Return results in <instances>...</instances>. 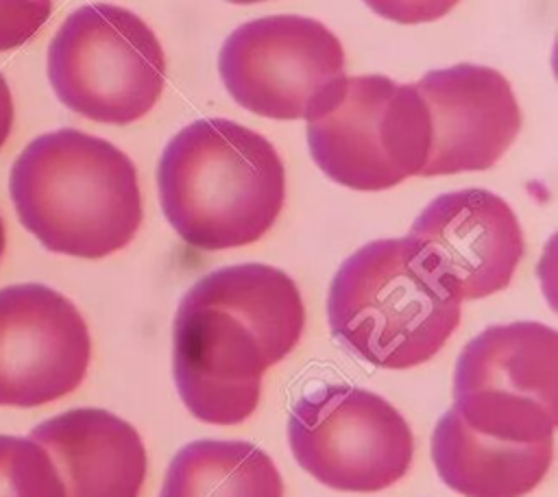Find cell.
Here are the masks:
<instances>
[{
  "label": "cell",
  "instance_id": "obj_1",
  "mask_svg": "<svg viewBox=\"0 0 558 497\" xmlns=\"http://www.w3.org/2000/svg\"><path fill=\"white\" fill-rule=\"evenodd\" d=\"M301 292L268 264H235L203 275L181 299L172 327V375L185 408L211 425L253 414L262 375L299 342Z\"/></svg>",
  "mask_w": 558,
  "mask_h": 497
},
{
  "label": "cell",
  "instance_id": "obj_2",
  "mask_svg": "<svg viewBox=\"0 0 558 497\" xmlns=\"http://www.w3.org/2000/svg\"><path fill=\"white\" fill-rule=\"evenodd\" d=\"M157 185L163 216L194 248L257 242L279 218L286 170L275 146L227 118L183 126L163 148Z\"/></svg>",
  "mask_w": 558,
  "mask_h": 497
},
{
  "label": "cell",
  "instance_id": "obj_3",
  "mask_svg": "<svg viewBox=\"0 0 558 497\" xmlns=\"http://www.w3.org/2000/svg\"><path fill=\"white\" fill-rule=\"evenodd\" d=\"M9 192L20 222L52 253L98 259L124 248L142 225L133 161L78 129L35 137L11 168Z\"/></svg>",
  "mask_w": 558,
  "mask_h": 497
},
{
  "label": "cell",
  "instance_id": "obj_4",
  "mask_svg": "<svg viewBox=\"0 0 558 497\" xmlns=\"http://www.w3.org/2000/svg\"><path fill=\"white\" fill-rule=\"evenodd\" d=\"M462 299L410 235L360 246L336 270L327 318L331 336L379 368L434 357L460 323Z\"/></svg>",
  "mask_w": 558,
  "mask_h": 497
},
{
  "label": "cell",
  "instance_id": "obj_5",
  "mask_svg": "<svg viewBox=\"0 0 558 497\" xmlns=\"http://www.w3.org/2000/svg\"><path fill=\"white\" fill-rule=\"evenodd\" d=\"M307 146L336 183L377 192L421 174L429 153V113L414 83L384 74L340 76L312 105Z\"/></svg>",
  "mask_w": 558,
  "mask_h": 497
},
{
  "label": "cell",
  "instance_id": "obj_6",
  "mask_svg": "<svg viewBox=\"0 0 558 497\" xmlns=\"http://www.w3.org/2000/svg\"><path fill=\"white\" fill-rule=\"evenodd\" d=\"M48 81L74 113L105 124H129L159 100L166 54L140 15L94 2L70 13L52 37Z\"/></svg>",
  "mask_w": 558,
  "mask_h": 497
},
{
  "label": "cell",
  "instance_id": "obj_7",
  "mask_svg": "<svg viewBox=\"0 0 558 497\" xmlns=\"http://www.w3.org/2000/svg\"><path fill=\"white\" fill-rule=\"evenodd\" d=\"M451 410L471 429L517 443L554 440L558 334L536 320L493 325L458 355Z\"/></svg>",
  "mask_w": 558,
  "mask_h": 497
},
{
  "label": "cell",
  "instance_id": "obj_8",
  "mask_svg": "<svg viewBox=\"0 0 558 497\" xmlns=\"http://www.w3.org/2000/svg\"><path fill=\"white\" fill-rule=\"evenodd\" d=\"M288 443L301 469L344 493L392 486L414 451L405 419L384 397L349 384L303 395L288 416Z\"/></svg>",
  "mask_w": 558,
  "mask_h": 497
},
{
  "label": "cell",
  "instance_id": "obj_9",
  "mask_svg": "<svg viewBox=\"0 0 558 497\" xmlns=\"http://www.w3.org/2000/svg\"><path fill=\"white\" fill-rule=\"evenodd\" d=\"M218 72L240 107L272 120H299L344 76V50L318 20L266 15L227 37Z\"/></svg>",
  "mask_w": 558,
  "mask_h": 497
},
{
  "label": "cell",
  "instance_id": "obj_10",
  "mask_svg": "<svg viewBox=\"0 0 558 497\" xmlns=\"http://www.w3.org/2000/svg\"><path fill=\"white\" fill-rule=\"evenodd\" d=\"M92 355L76 305L44 283L0 290V405L37 408L78 388Z\"/></svg>",
  "mask_w": 558,
  "mask_h": 497
},
{
  "label": "cell",
  "instance_id": "obj_11",
  "mask_svg": "<svg viewBox=\"0 0 558 497\" xmlns=\"http://www.w3.org/2000/svg\"><path fill=\"white\" fill-rule=\"evenodd\" d=\"M414 87L432 126L421 177L488 170L519 135V102L495 68L458 63L427 72Z\"/></svg>",
  "mask_w": 558,
  "mask_h": 497
},
{
  "label": "cell",
  "instance_id": "obj_12",
  "mask_svg": "<svg viewBox=\"0 0 558 497\" xmlns=\"http://www.w3.org/2000/svg\"><path fill=\"white\" fill-rule=\"evenodd\" d=\"M408 235L460 299H484L504 290L523 257V231L514 211L482 187L436 196Z\"/></svg>",
  "mask_w": 558,
  "mask_h": 497
},
{
  "label": "cell",
  "instance_id": "obj_13",
  "mask_svg": "<svg viewBox=\"0 0 558 497\" xmlns=\"http://www.w3.org/2000/svg\"><path fill=\"white\" fill-rule=\"evenodd\" d=\"M54 462L65 497H140L146 449L137 429L100 408H74L33 427Z\"/></svg>",
  "mask_w": 558,
  "mask_h": 497
},
{
  "label": "cell",
  "instance_id": "obj_14",
  "mask_svg": "<svg viewBox=\"0 0 558 497\" xmlns=\"http://www.w3.org/2000/svg\"><path fill=\"white\" fill-rule=\"evenodd\" d=\"M554 440L517 443L466 427L449 408L432 434L440 480L464 497H523L549 471Z\"/></svg>",
  "mask_w": 558,
  "mask_h": 497
},
{
  "label": "cell",
  "instance_id": "obj_15",
  "mask_svg": "<svg viewBox=\"0 0 558 497\" xmlns=\"http://www.w3.org/2000/svg\"><path fill=\"white\" fill-rule=\"evenodd\" d=\"M159 497H283V482L257 445L203 438L174 453Z\"/></svg>",
  "mask_w": 558,
  "mask_h": 497
},
{
  "label": "cell",
  "instance_id": "obj_16",
  "mask_svg": "<svg viewBox=\"0 0 558 497\" xmlns=\"http://www.w3.org/2000/svg\"><path fill=\"white\" fill-rule=\"evenodd\" d=\"M0 497H65L54 462L31 436L0 434Z\"/></svg>",
  "mask_w": 558,
  "mask_h": 497
},
{
  "label": "cell",
  "instance_id": "obj_17",
  "mask_svg": "<svg viewBox=\"0 0 558 497\" xmlns=\"http://www.w3.org/2000/svg\"><path fill=\"white\" fill-rule=\"evenodd\" d=\"M50 13L52 0H0V52L26 44Z\"/></svg>",
  "mask_w": 558,
  "mask_h": 497
},
{
  "label": "cell",
  "instance_id": "obj_18",
  "mask_svg": "<svg viewBox=\"0 0 558 497\" xmlns=\"http://www.w3.org/2000/svg\"><path fill=\"white\" fill-rule=\"evenodd\" d=\"M377 15L399 24L434 22L447 15L460 0H364Z\"/></svg>",
  "mask_w": 558,
  "mask_h": 497
},
{
  "label": "cell",
  "instance_id": "obj_19",
  "mask_svg": "<svg viewBox=\"0 0 558 497\" xmlns=\"http://www.w3.org/2000/svg\"><path fill=\"white\" fill-rule=\"evenodd\" d=\"M13 126V98L4 74L0 72V148L7 142Z\"/></svg>",
  "mask_w": 558,
  "mask_h": 497
},
{
  "label": "cell",
  "instance_id": "obj_20",
  "mask_svg": "<svg viewBox=\"0 0 558 497\" xmlns=\"http://www.w3.org/2000/svg\"><path fill=\"white\" fill-rule=\"evenodd\" d=\"M4 246H7V235H4V225H2V218H0V257L4 253Z\"/></svg>",
  "mask_w": 558,
  "mask_h": 497
},
{
  "label": "cell",
  "instance_id": "obj_21",
  "mask_svg": "<svg viewBox=\"0 0 558 497\" xmlns=\"http://www.w3.org/2000/svg\"><path fill=\"white\" fill-rule=\"evenodd\" d=\"M227 2H233V4H253V2H262V0H227Z\"/></svg>",
  "mask_w": 558,
  "mask_h": 497
}]
</instances>
